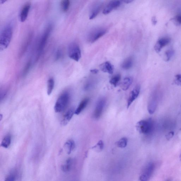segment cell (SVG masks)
Returning a JSON list of instances; mask_svg holds the SVG:
<instances>
[{
    "label": "cell",
    "mask_w": 181,
    "mask_h": 181,
    "mask_svg": "<svg viewBox=\"0 0 181 181\" xmlns=\"http://www.w3.org/2000/svg\"><path fill=\"white\" fill-rule=\"evenodd\" d=\"M13 28L12 25H8L1 31L0 35V51H3L9 46L11 42Z\"/></svg>",
    "instance_id": "cell-1"
},
{
    "label": "cell",
    "mask_w": 181,
    "mask_h": 181,
    "mask_svg": "<svg viewBox=\"0 0 181 181\" xmlns=\"http://www.w3.org/2000/svg\"><path fill=\"white\" fill-rule=\"evenodd\" d=\"M70 100V94L68 92L65 91L61 94L57 100L54 107L56 113H61L65 110L68 106Z\"/></svg>",
    "instance_id": "cell-2"
},
{
    "label": "cell",
    "mask_w": 181,
    "mask_h": 181,
    "mask_svg": "<svg viewBox=\"0 0 181 181\" xmlns=\"http://www.w3.org/2000/svg\"><path fill=\"white\" fill-rule=\"evenodd\" d=\"M153 123L152 120L149 119L142 120L136 124V128L140 133L145 134H150L152 131Z\"/></svg>",
    "instance_id": "cell-3"
},
{
    "label": "cell",
    "mask_w": 181,
    "mask_h": 181,
    "mask_svg": "<svg viewBox=\"0 0 181 181\" xmlns=\"http://www.w3.org/2000/svg\"><path fill=\"white\" fill-rule=\"evenodd\" d=\"M52 30V25H49V26H48L45 31H44L43 35H42L41 40H40L38 46L37 59L39 58V56L41 54L42 51H43L44 48H45V46L47 43L48 40L50 36Z\"/></svg>",
    "instance_id": "cell-4"
},
{
    "label": "cell",
    "mask_w": 181,
    "mask_h": 181,
    "mask_svg": "<svg viewBox=\"0 0 181 181\" xmlns=\"http://www.w3.org/2000/svg\"><path fill=\"white\" fill-rule=\"evenodd\" d=\"M68 52L69 58L75 61L78 62L81 58V50L77 43L71 44L68 47Z\"/></svg>",
    "instance_id": "cell-5"
},
{
    "label": "cell",
    "mask_w": 181,
    "mask_h": 181,
    "mask_svg": "<svg viewBox=\"0 0 181 181\" xmlns=\"http://www.w3.org/2000/svg\"><path fill=\"white\" fill-rule=\"evenodd\" d=\"M107 29L100 28L94 29L88 35L87 40L90 43H93L104 35L107 32Z\"/></svg>",
    "instance_id": "cell-6"
},
{
    "label": "cell",
    "mask_w": 181,
    "mask_h": 181,
    "mask_svg": "<svg viewBox=\"0 0 181 181\" xmlns=\"http://www.w3.org/2000/svg\"><path fill=\"white\" fill-rule=\"evenodd\" d=\"M158 94L157 90H155L153 92L149 99L148 109L149 113L150 114H153L156 109L158 101Z\"/></svg>",
    "instance_id": "cell-7"
},
{
    "label": "cell",
    "mask_w": 181,
    "mask_h": 181,
    "mask_svg": "<svg viewBox=\"0 0 181 181\" xmlns=\"http://www.w3.org/2000/svg\"><path fill=\"white\" fill-rule=\"evenodd\" d=\"M155 167V165L152 162L147 164L140 176V180L142 181L148 180L152 176Z\"/></svg>",
    "instance_id": "cell-8"
},
{
    "label": "cell",
    "mask_w": 181,
    "mask_h": 181,
    "mask_svg": "<svg viewBox=\"0 0 181 181\" xmlns=\"http://www.w3.org/2000/svg\"><path fill=\"white\" fill-rule=\"evenodd\" d=\"M106 101L104 98H101L98 100L94 113V119H98L101 116L105 106Z\"/></svg>",
    "instance_id": "cell-9"
},
{
    "label": "cell",
    "mask_w": 181,
    "mask_h": 181,
    "mask_svg": "<svg viewBox=\"0 0 181 181\" xmlns=\"http://www.w3.org/2000/svg\"><path fill=\"white\" fill-rule=\"evenodd\" d=\"M140 90V85H137L132 90L129 94L127 102V108H129L130 105L137 98L139 95Z\"/></svg>",
    "instance_id": "cell-10"
},
{
    "label": "cell",
    "mask_w": 181,
    "mask_h": 181,
    "mask_svg": "<svg viewBox=\"0 0 181 181\" xmlns=\"http://www.w3.org/2000/svg\"><path fill=\"white\" fill-rule=\"evenodd\" d=\"M120 5L121 2L119 0H112L104 8L103 13L104 15L108 14L118 8Z\"/></svg>",
    "instance_id": "cell-11"
},
{
    "label": "cell",
    "mask_w": 181,
    "mask_h": 181,
    "mask_svg": "<svg viewBox=\"0 0 181 181\" xmlns=\"http://www.w3.org/2000/svg\"><path fill=\"white\" fill-rule=\"evenodd\" d=\"M170 41L169 38L165 37L159 39L154 46V49L157 53L160 52L163 48L168 45Z\"/></svg>",
    "instance_id": "cell-12"
},
{
    "label": "cell",
    "mask_w": 181,
    "mask_h": 181,
    "mask_svg": "<svg viewBox=\"0 0 181 181\" xmlns=\"http://www.w3.org/2000/svg\"><path fill=\"white\" fill-rule=\"evenodd\" d=\"M74 109L71 108L67 111L63 117L61 123L62 125L65 126L68 124L72 118L74 114H75Z\"/></svg>",
    "instance_id": "cell-13"
},
{
    "label": "cell",
    "mask_w": 181,
    "mask_h": 181,
    "mask_svg": "<svg viewBox=\"0 0 181 181\" xmlns=\"http://www.w3.org/2000/svg\"><path fill=\"white\" fill-rule=\"evenodd\" d=\"M100 68L103 72L109 74H113L114 71V67L108 61L105 62L100 65Z\"/></svg>",
    "instance_id": "cell-14"
},
{
    "label": "cell",
    "mask_w": 181,
    "mask_h": 181,
    "mask_svg": "<svg viewBox=\"0 0 181 181\" xmlns=\"http://www.w3.org/2000/svg\"><path fill=\"white\" fill-rule=\"evenodd\" d=\"M74 163V160L71 158H69L62 165L61 167L62 171L66 173L70 172L72 169Z\"/></svg>",
    "instance_id": "cell-15"
},
{
    "label": "cell",
    "mask_w": 181,
    "mask_h": 181,
    "mask_svg": "<svg viewBox=\"0 0 181 181\" xmlns=\"http://www.w3.org/2000/svg\"><path fill=\"white\" fill-rule=\"evenodd\" d=\"M30 7V4H27L21 10L20 15V20L21 22H24L27 19Z\"/></svg>",
    "instance_id": "cell-16"
},
{
    "label": "cell",
    "mask_w": 181,
    "mask_h": 181,
    "mask_svg": "<svg viewBox=\"0 0 181 181\" xmlns=\"http://www.w3.org/2000/svg\"><path fill=\"white\" fill-rule=\"evenodd\" d=\"M89 98H86L81 101L78 106L76 110H75V114L78 115L81 114L82 111L87 107L89 102Z\"/></svg>",
    "instance_id": "cell-17"
},
{
    "label": "cell",
    "mask_w": 181,
    "mask_h": 181,
    "mask_svg": "<svg viewBox=\"0 0 181 181\" xmlns=\"http://www.w3.org/2000/svg\"><path fill=\"white\" fill-rule=\"evenodd\" d=\"M134 64V58L132 56L129 57L124 61L121 64L122 68L128 70L132 68Z\"/></svg>",
    "instance_id": "cell-18"
},
{
    "label": "cell",
    "mask_w": 181,
    "mask_h": 181,
    "mask_svg": "<svg viewBox=\"0 0 181 181\" xmlns=\"http://www.w3.org/2000/svg\"><path fill=\"white\" fill-rule=\"evenodd\" d=\"M64 146L67 154H70L75 148V142L72 140H69L65 143Z\"/></svg>",
    "instance_id": "cell-19"
},
{
    "label": "cell",
    "mask_w": 181,
    "mask_h": 181,
    "mask_svg": "<svg viewBox=\"0 0 181 181\" xmlns=\"http://www.w3.org/2000/svg\"><path fill=\"white\" fill-rule=\"evenodd\" d=\"M133 79L131 77H127L124 78L121 83L122 89L125 91L128 90L132 83Z\"/></svg>",
    "instance_id": "cell-20"
},
{
    "label": "cell",
    "mask_w": 181,
    "mask_h": 181,
    "mask_svg": "<svg viewBox=\"0 0 181 181\" xmlns=\"http://www.w3.org/2000/svg\"><path fill=\"white\" fill-rule=\"evenodd\" d=\"M18 177V173L16 169H14L11 170L5 178V181H13L17 179Z\"/></svg>",
    "instance_id": "cell-21"
},
{
    "label": "cell",
    "mask_w": 181,
    "mask_h": 181,
    "mask_svg": "<svg viewBox=\"0 0 181 181\" xmlns=\"http://www.w3.org/2000/svg\"><path fill=\"white\" fill-rule=\"evenodd\" d=\"M11 143V137L10 134H8L4 138L2 141L1 146L4 148H7Z\"/></svg>",
    "instance_id": "cell-22"
},
{
    "label": "cell",
    "mask_w": 181,
    "mask_h": 181,
    "mask_svg": "<svg viewBox=\"0 0 181 181\" xmlns=\"http://www.w3.org/2000/svg\"><path fill=\"white\" fill-rule=\"evenodd\" d=\"M54 86V81L53 78H50L47 83V94L50 95L53 91Z\"/></svg>",
    "instance_id": "cell-23"
},
{
    "label": "cell",
    "mask_w": 181,
    "mask_h": 181,
    "mask_svg": "<svg viewBox=\"0 0 181 181\" xmlns=\"http://www.w3.org/2000/svg\"><path fill=\"white\" fill-rule=\"evenodd\" d=\"M121 79V75L117 74L111 77L109 81V83L114 87H117Z\"/></svg>",
    "instance_id": "cell-24"
},
{
    "label": "cell",
    "mask_w": 181,
    "mask_h": 181,
    "mask_svg": "<svg viewBox=\"0 0 181 181\" xmlns=\"http://www.w3.org/2000/svg\"><path fill=\"white\" fill-rule=\"evenodd\" d=\"M101 6L100 5H98L95 7V8H94L93 10H92L89 17L90 20L93 19L95 18L97 16L100 11L101 8Z\"/></svg>",
    "instance_id": "cell-25"
},
{
    "label": "cell",
    "mask_w": 181,
    "mask_h": 181,
    "mask_svg": "<svg viewBox=\"0 0 181 181\" xmlns=\"http://www.w3.org/2000/svg\"><path fill=\"white\" fill-rule=\"evenodd\" d=\"M128 143V139L127 138L123 137L120 139L116 143V145L119 148H125Z\"/></svg>",
    "instance_id": "cell-26"
},
{
    "label": "cell",
    "mask_w": 181,
    "mask_h": 181,
    "mask_svg": "<svg viewBox=\"0 0 181 181\" xmlns=\"http://www.w3.org/2000/svg\"><path fill=\"white\" fill-rule=\"evenodd\" d=\"M70 5V0H62L61 2V8L62 11L66 12L68 11Z\"/></svg>",
    "instance_id": "cell-27"
},
{
    "label": "cell",
    "mask_w": 181,
    "mask_h": 181,
    "mask_svg": "<svg viewBox=\"0 0 181 181\" xmlns=\"http://www.w3.org/2000/svg\"><path fill=\"white\" fill-rule=\"evenodd\" d=\"M104 143L102 140H100L95 146L92 147V149H95L99 151H101L103 150L104 148Z\"/></svg>",
    "instance_id": "cell-28"
},
{
    "label": "cell",
    "mask_w": 181,
    "mask_h": 181,
    "mask_svg": "<svg viewBox=\"0 0 181 181\" xmlns=\"http://www.w3.org/2000/svg\"><path fill=\"white\" fill-rule=\"evenodd\" d=\"M174 52L173 50H169L165 52L166 61L167 62L169 61L173 56Z\"/></svg>",
    "instance_id": "cell-29"
},
{
    "label": "cell",
    "mask_w": 181,
    "mask_h": 181,
    "mask_svg": "<svg viewBox=\"0 0 181 181\" xmlns=\"http://www.w3.org/2000/svg\"><path fill=\"white\" fill-rule=\"evenodd\" d=\"M31 65V61L27 63L26 66L25 67L24 71H23L22 75L23 76H25L29 72V69H30Z\"/></svg>",
    "instance_id": "cell-30"
},
{
    "label": "cell",
    "mask_w": 181,
    "mask_h": 181,
    "mask_svg": "<svg viewBox=\"0 0 181 181\" xmlns=\"http://www.w3.org/2000/svg\"><path fill=\"white\" fill-rule=\"evenodd\" d=\"M174 83L176 85L181 86V74H178L176 76Z\"/></svg>",
    "instance_id": "cell-31"
},
{
    "label": "cell",
    "mask_w": 181,
    "mask_h": 181,
    "mask_svg": "<svg viewBox=\"0 0 181 181\" xmlns=\"http://www.w3.org/2000/svg\"><path fill=\"white\" fill-rule=\"evenodd\" d=\"M174 22L176 25H181V15H177L173 18Z\"/></svg>",
    "instance_id": "cell-32"
},
{
    "label": "cell",
    "mask_w": 181,
    "mask_h": 181,
    "mask_svg": "<svg viewBox=\"0 0 181 181\" xmlns=\"http://www.w3.org/2000/svg\"><path fill=\"white\" fill-rule=\"evenodd\" d=\"M93 83L92 81H88L86 83L84 86V89L85 90H88L90 89L93 86Z\"/></svg>",
    "instance_id": "cell-33"
},
{
    "label": "cell",
    "mask_w": 181,
    "mask_h": 181,
    "mask_svg": "<svg viewBox=\"0 0 181 181\" xmlns=\"http://www.w3.org/2000/svg\"><path fill=\"white\" fill-rule=\"evenodd\" d=\"M62 51L58 49L56 51L55 54V59L56 61H58L60 59L61 57L62 56Z\"/></svg>",
    "instance_id": "cell-34"
},
{
    "label": "cell",
    "mask_w": 181,
    "mask_h": 181,
    "mask_svg": "<svg viewBox=\"0 0 181 181\" xmlns=\"http://www.w3.org/2000/svg\"><path fill=\"white\" fill-rule=\"evenodd\" d=\"M7 90H4L2 92H1V101L3 100L5 97L6 95H7Z\"/></svg>",
    "instance_id": "cell-35"
},
{
    "label": "cell",
    "mask_w": 181,
    "mask_h": 181,
    "mask_svg": "<svg viewBox=\"0 0 181 181\" xmlns=\"http://www.w3.org/2000/svg\"><path fill=\"white\" fill-rule=\"evenodd\" d=\"M174 135V132L173 131L170 132L169 133L167 134V135L166 136V137L167 140H169L170 139L173 137Z\"/></svg>",
    "instance_id": "cell-36"
},
{
    "label": "cell",
    "mask_w": 181,
    "mask_h": 181,
    "mask_svg": "<svg viewBox=\"0 0 181 181\" xmlns=\"http://www.w3.org/2000/svg\"><path fill=\"white\" fill-rule=\"evenodd\" d=\"M151 21H152V24L153 25H155L157 24V21L156 20V18L155 16L153 17L152 18V20H151Z\"/></svg>",
    "instance_id": "cell-37"
},
{
    "label": "cell",
    "mask_w": 181,
    "mask_h": 181,
    "mask_svg": "<svg viewBox=\"0 0 181 181\" xmlns=\"http://www.w3.org/2000/svg\"><path fill=\"white\" fill-rule=\"evenodd\" d=\"M90 72L94 74H96L98 72V70L97 69H91V70H90Z\"/></svg>",
    "instance_id": "cell-38"
},
{
    "label": "cell",
    "mask_w": 181,
    "mask_h": 181,
    "mask_svg": "<svg viewBox=\"0 0 181 181\" xmlns=\"http://www.w3.org/2000/svg\"><path fill=\"white\" fill-rule=\"evenodd\" d=\"M123 2L126 4H129L133 2L134 0H121Z\"/></svg>",
    "instance_id": "cell-39"
},
{
    "label": "cell",
    "mask_w": 181,
    "mask_h": 181,
    "mask_svg": "<svg viewBox=\"0 0 181 181\" xmlns=\"http://www.w3.org/2000/svg\"><path fill=\"white\" fill-rule=\"evenodd\" d=\"M1 1V4H3L5 3L6 1H7L8 0H0Z\"/></svg>",
    "instance_id": "cell-40"
}]
</instances>
